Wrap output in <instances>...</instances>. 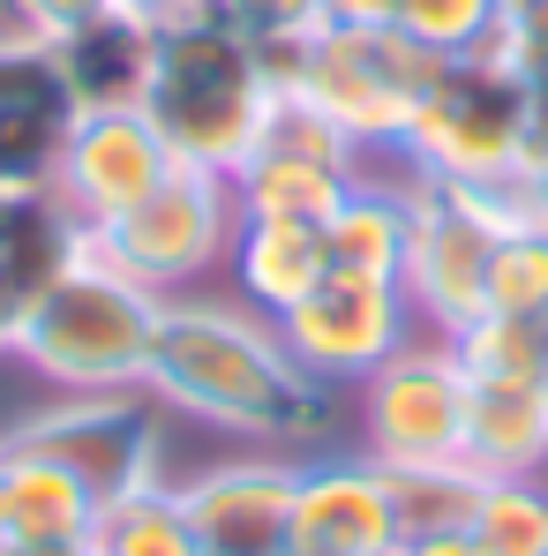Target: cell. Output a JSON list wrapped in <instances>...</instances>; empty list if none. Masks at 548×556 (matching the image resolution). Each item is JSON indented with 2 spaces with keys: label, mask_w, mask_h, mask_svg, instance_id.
I'll use <instances>...</instances> for the list:
<instances>
[{
  "label": "cell",
  "mask_w": 548,
  "mask_h": 556,
  "mask_svg": "<svg viewBox=\"0 0 548 556\" xmlns=\"http://www.w3.org/2000/svg\"><path fill=\"white\" fill-rule=\"evenodd\" d=\"M143 391L158 414H188L203 429L271 444V452H323L331 429V383L293 369L271 316H256L233 293H174L158 308V346Z\"/></svg>",
  "instance_id": "1"
},
{
  "label": "cell",
  "mask_w": 548,
  "mask_h": 556,
  "mask_svg": "<svg viewBox=\"0 0 548 556\" xmlns=\"http://www.w3.org/2000/svg\"><path fill=\"white\" fill-rule=\"evenodd\" d=\"M158 293L120 278L91 241L76 233L68 264L30 301L8 354L53 391H143L151 346H158Z\"/></svg>",
  "instance_id": "2"
},
{
  "label": "cell",
  "mask_w": 548,
  "mask_h": 556,
  "mask_svg": "<svg viewBox=\"0 0 548 556\" xmlns=\"http://www.w3.org/2000/svg\"><path fill=\"white\" fill-rule=\"evenodd\" d=\"M271 98H278V76H271V61H264V46H248L226 15L158 30L143 113L166 136L174 166L233 174L256 151V136H264Z\"/></svg>",
  "instance_id": "3"
},
{
  "label": "cell",
  "mask_w": 548,
  "mask_h": 556,
  "mask_svg": "<svg viewBox=\"0 0 548 556\" xmlns=\"http://www.w3.org/2000/svg\"><path fill=\"white\" fill-rule=\"evenodd\" d=\"M526 113H534V84L519 76L511 46L496 38L466 61H436L429 91L413 105V128H406V159L421 166V181L504 188L519 181Z\"/></svg>",
  "instance_id": "4"
},
{
  "label": "cell",
  "mask_w": 548,
  "mask_h": 556,
  "mask_svg": "<svg viewBox=\"0 0 548 556\" xmlns=\"http://www.w3.org/2000/svg\"><path fill=\"white\" fill-rule=\"evenodd\" d=\"M526 226V188H444L413 181L406 195V264H398V293L413 308L421 331L451 339L488 308V249L504 233Z\"/></svg>",
  "instance_id": "5"
},
{
  "label": "cell",
  "mask_w": 548,
  "mask_h": 556,
  "mask_svg": "<svg viewBox=\"0 0 548 556\" xmlns=\"http://www.w3.org/2000/svg\"><path fill=\"white\" fill-rule=\"evenodd\" d=\"M278 91L308 98L323 121H339L361 151H391L413 128V105L429 91L436 61L406 38V30H339L323 23L301 53H285L271 68Z\"/></svg>",
  "instance_id": "6"
},
{
  "label": "cell",
  "mask_w": 548,
  "mask_h": 556,
  "mask_svg": "<svg viewBox=\"0 0 548 556\" xmlns=\"http://www.w3.org/2000/svg\"><path fill=\"white\" fill-rule=\"evenodd\" d=\"M233 233H241L233 181L226 174H203V166H174L143 203H128L113 226H91L84 241L120 278H136L158 301H174V293H203V278L226 271Z\"/></svg>",
  "instance_id": "7"
},
{
  "label": "cell",
  "mask_w": 548,
  "mask_h": 556,
  "mask_svg": "<svg viewBox=\"0 0 548 556\" xmlns=\"http://www.w3.org/2000/svg\"><path fill=\"white\" fill-rule=\"evenodd\" d=\"M354 452L383 473L466 459V369L436 331L406 339L383 369L354 383Z\"/></svg>",
  "instance_id": "8"
},
{
  "label": "cell",
  "mask_w": 548,
  "mask_h": 556,
  "mask_svg": "<svg viewBox=\"0 0 548 556\" xmlns=\"http://www.w3.org/2000/svg\"><path fill=\"white\" fill-rule=\"evenodd\" d=\"M278 339L293 354V369L308 383H331V391H354L368 369H383L406 339H421L398 278H346L323 271L308 301H293L278 316Z\"/></svg>",
  "instance_id": "9"
},
{
  "label": "cell",
  "mask_w": 548,
  "mask_h": 556,
  "mask_svg": "<svg viewBox=\"0 0 548 556\" xmlns=\"http://www.w3.org/2000/svg\"><path fill=\"white\" fill-rule=\"evenodd\" d=\"M8 444H30L68 473L91 481V496H128L158 473V406L151 391H53V406H38L30 421L8 429Z\"/></svg>",
  "instance_id": "10"
},
{
  "label": "cell",
  "mask_w": 548,
  "mask_h": 556,
  "mask_svg": "<svg viewBox=\"0 0 548 556\" xmlns=\"http://www.w3.org/2000/svg\"><path fill=\"white\" fill-rule=\"evenodd\" d=\"M174 174V151L166 136L151 128L143 105H113V113H76L68 121V143H61V166H53V203L76 233L113 226L128 203H143L151 188Z\"/></svg>",
  "instance_id": "11"
},
{
  "label": "cell",
  "mask_w": 548,
  "mask_h": 556,
  "mask_svg": "<svg viewBox=\"0 0 548 556\" xmlns=\"http://www.w3.org/2000/svg\"><path fill=\"white\" fill-rule=\"evenodd\" d=\"M398 489L361 452H316L293 466L285 556H398Z\"/></svg>",
  "instance_id": "12"
},
{
  "label": "cell",
  "mask_w": 548,
  "mask_h": 556,
  "mask_svg": "<svg viewBox=\"0 0 548 556\" xmlns=\"http://www.w3.org/2000/svg\"><path fill=\"white\" fill-rule=\"evenodd\" d=\"M293 452H241L181 481V511L195 556H285L293 527Z\"/></svg>",
  "instance_id": "13"
},
{
  "label": "cell",
  "mask_w": 548,
  "mask_h": 556,
  "mask_svg": "<svg viewBox=\"0 0 548 556\" xmlns=\"http://www.w3.org/2000/svg\"><path fill=\"white\" fill-rule=\"evenodd\" d=\"M0 481H8V542L23 556L91 549L98 496H91L84 473H68L61 459H46V452H30V444H8V437H0Z\"/></svg>",
  "instance_id": "14"
},
{
  "label": "cell",
  "mask_w": 548,
  "mask_h": 556,
  "mask_svg": "<svg viewBox=\"0 0 548 556\" xmlns=\"http://www.w3.org/2000/svg\"><path fill=\"white\" fill-rule=\"evenodd\" d=\"M466 466L488 481L548 473V391L541 376H466Z\"/></svg>",
  "instance_id": "15"
},
{
  "label": "cell",
  "mask_w": 548,
  "mask_h": 556,
  "mask_svg": "<svg viewBox=\"0 0 548 556\" xmlns=\"http://www.w3.org/2000/svg\"><path fill=\"white\" fill-rule=\"evenodd\" d=\"M151 61H158V30H151V23H128L120 8L98 15V23H84V30H68V38H53V68H61L76 113L143 105Z\"/></svg>",
  "instance_id": "16"
},
{
  "label": "cell",
  "mask_w": 548,
  "mask_h": 556,
  "mask_svg": "<svg viewBox=\"0 0 548 556\" xmlns=\"http://www.w3.org/2000/svg\"><path fill=\"white\" fill-rule=\"evenodd\" d=\"M331 271L323 256V226H293V218H241L233 256H226V293L248 301L256 316H285L293 301L316 293V278Z\"/></svg>",
  "instance_id": "17"
},
{
  "label": "cell",
  "mask_w": 548,
  "mask_h": 556,
  "mask_svg": "<svg viewBox=\"0 0 548 556\" xmlns=\"http://www.w3.org/2000/svg\"><path fill=\"white\" fill-rule=\"evenodd\" d=\"M226 181H233L241 218H293V226H323V218L354 195L361 166H331V159H308V151L256 143Z\"/></svg>",
  "instance_id": "18"
},
{
  "label": "cell",
  "mask_w": 548,
  "mask_h": 556,
  "mask_svg": "<svg viewBox=\"0 0 548 556\" xmlns=\"http://www.w3.org/2000/svg\"><path fill=\"white\" fill-rule=\"evenodd\" d=\"M68 249H76V226L61 218L53 195H0V354L30 316V301L68 264Z\"/></svg>",
  "instance_id": "19"
},
{
  "label": "cell",
  "mask_w": 548,
  "mask_h": 556,
  "mask_svg": "<svg viewBox=\"0 0 548 556\" xmlns=\"http://www.w3.org/2000/svg\"><path fill=\"white\" fill-rule=\"evenodd\" d=\"M406 195L391 181H354V195L323 218V256L346 278H398L406 264Z\"/></svg>",
  "instance_id": "20"
},
{
  "label": "cell",
  "mask_w": 548,
  "mask_h": 556,
  "mask_svg": "<svg viewBox=\"0 0 548 556\" xmlns=\"http://www.w3.org/2000/svg\"><path fill=\"white\" fill-rule=\"evenodd\" d=\"M91 556H195L181 489L174 481H143L128 496H105L91 527Z\"/></svg>",
  "instance_id": "21"
},
{
  "label": "cell",
  "mask_w": 548,
  "mask_h": 556,
  "mask_svg": "<svg viewBox=\"0 0 548 556\" xmlns=\"http://www.w3.org/2000/svg\"><path fill=\"white\" fill-rule=\"evenodd\" d=\"M466 534H473L481 556H548V473L488 481Z\"/></svg>",
  "instance_id": "22"
},
{
  "label": "cell",
  "mask_w": 548,
  "mask_h": 556,
  "mask_svg": "<svg viewBox=\"0 0 548 556\" xmlns=\"http://www.w3.org/2000/svg\"><path fill=\"white\" fill-rule=\"evenodd\" d=\"M444 346H451V362L473 376V383H481V376H541V362H548V324L481 308V316H473L466 331H451Z\"/></svg>",
  "instance_id": "23"
},
{
  "label": "cell",
  "mask_w": 548,
  "mask_h": 556,
  "mask_svg": "<svg viewBox=\"0 0 548 556\" xmlns=\"http://www.w3.org/2000/svg\"><path fill=\"white\" fill-rule=\"evenodd\" d=\"M391 489H398V527H406V534H451V527L473 519V504H481L488 473H473L466 459H451V466L391 473Z\"/></svg>",
  "instance_id": "24"
},
{
  "label": "cell",
  "mask_w": 548,
  "mask_h": 556,
  "mask_svg": "<svg viewBox=\"0 0 548 556\" xmlns=\"http://www.w3.org/2000/svg\"><path fill=\"white\" fill-rule=\"evenodd\" d=\"M391 30H406L429 61H466L504 38V15H496V0H398Z\"/></svg>",
  "instance_id": "25"
},
{
  "label": "cell",
  "mask_w": 548,
  "mask_h": 556,
  "mask_svg": "<svg viewBox=\"0 0 548 556\" xmlns=\"http://www.w3.org/2000/svg\"><path fill=\"white\" fill-rule=\"evenodd\" d=\"M488 308L548 324V233L541 226H519V233H504L488 249Z\"/></svg>",
  "instance_id": "26"
},
{
  "label": "cell",
  "mask_w": 548,
  "mask_h": 556,
  "mask_svg": "<svg viewBox=\"0 0 548 556\" xmlns=\"http://www.w3.org/2000/svg\"><path fill=\"white\" fill-rule=\"evenodd\" d=\"M218 15H226L248 46H264L271 68L323 30V0H218Z\"/></svg>",
  "instance_id": "27"
},
{
  "label": "cell",
  "mask_w": 548,
  "mask_h": 556,
  "mask_svg": "<svg viewBox=\"0 0 548 556\" xmlns=\"http://www.w3.org/2000/svg\"><path fill=\"white\" fill-rule=\"evenodd\" d=\"M98 15H113V0H8V23L15 30H30V38H68V30H84Z\"/></svg>",
  "instance_id": "28"
},
{
  "label": "cell",
  "mask_w": 548,
  "mask_h": 556,
  "mask_svg": "<svg viewBox=\"0 0 548 556\" xmlns=\"http://www.w3.org/2000/svg\"><path fill=\"white\" fill-rule=\"evenodd\" d=\"M504 46H511V61H519V76L548 91V8H534L526 23H504Z\"/></svg>",
  "instance_id": "29"
},
{
  "label": "cell",
  "mask_w": 548,
  "mask_h": 556,
  "mask_svg": "<svg viewBox=\"0 0 548 556\" xmlns=\"http://www.w3.org/2000/svg\"><path fill=\"white\" fill-rule=\"evenodd\" d=\"M128 23H151V30H181V23H211L218 0H113Z\"/></svg>",
  "instance_id": "30"
},
{
  "label": "cell",
  "mask_w": 548,
  "mask_h": 556,
  "mask_svg": "<svg viewBox=\"0 0 548 556\" xmlns=\"http://www.w3.org/2000/svg\"><path fill=\"white\" fill-rule=\"evenodd\" d=\"M323 23H339V30H391L398 0H323Z\"/></svg>",
  "instance_id": "31"
},
{
  "label": "cell",
  "mask_w": 548,
  "mask_h": 556,
  "mask_svg": "<svg viewBox=\"0 0 548 556\" xmlns=\"http://www.w3.org/2000/svg\"><path fill=\"white\" fill-rule=\"evenodd\" d=\"M548 174V91H534V113H526V143H519V181H541Z\"/></svg>",
  "instance_id": "32"
},
{
  "label": "cell",
  "mask_w": 548,
  "mask_h": 556,
  "mask_svg": "<svg viewBox=\"0 0 548 556\" xmlns=\"http://www.w3.org/2000/svg\"><path fill=\"white\" fill-rule=\"evenodd\" d=\"M398 556H481V549H473V534H466V527H451V534H406Z\"/></svg>",
  "instance_id": "33"
},
{
  "label": "cell",
  "mask_w": 548,
  "mask_h": 556,
  "mask_svg": "<svg viewBox=\"0 0 548 556\" xmlns=\"http://www.w3.org/2000/svg\"><path fill=\"white\" fill-rule=\"evenodd\" d=\"M519 188H526V226H541V233H548V174H541V181H519Z\"/></svg>",
  "instance_id": "34"
},
{
  "label": "cell",
  "mask_w": 548,
  "mask_h": 556,
  "mask_svg": "<svg viewBox=\"0 0 548 556\" xmlns=\"http://www.w3.org/2000/svg\"><path fill=\"white\" fill-rule=\"evenodd\" d=\"M534 8H548V0H496V15H504V23H526Z\"/></svg>",
  "instance_id": "35"
},
{
  "label": "cell",
  "mask_w": 548,
  "mask_h": 556,
  "mask_svg": "<svg viewBox=\"0 0 548 556\" xmlns=\"http://www.w3.org/2000/svg\"><path fill=\"white\" fill-rule=\"evenodd\" d=\"M0 542H8V481H0Z\"/></svg>",
  "instance_id": "36"
},
{
  "label": "cell",
  "mask_w": 548,
  "mask_h": 556,
  "mask_svg": "<svg viewBox=\"0 0 548 556\" xmlns=\"http://www.w3.org/2000/svg\"><path fill=\"white\" fill-rule=\"evenodd\" d=\"M0 556H23V549H15V542H0Z\"/></svg>",
  "instance_id": "37"
},
{
  "label": "cell",
  "mask_w": 548,
  "mask_h": 556,
  "mask_svg": "<svg viewBox=\"0 0 548 556\" xmlns=\"http://www.w3.org/2000/svg\"><path fill=\"white\" fill-rule=\"evenodd\" d=\"M541 391H548V362H541Z\"/></svg>",
  "instance_id": "38"
},
{
  "label": "cell",
  "mask_w": 548,
  "mask_h": 556,
  "mask_svg": "<svg viewBox=\"0 0 548 556\" xmlns=\"http://www.w3.org/2000/svg\"><path fill=\"white\" fill-rule=\"evenodd\" d=\"M0 23H8V0H0Z\"/></svg>",
  "instance_id": "39"
},
{
  "label": "cell",
  "mask_w": 548,
  "mask_h": 556,
  "mask_svg": "<svg viewBox=\"0 0 548 556\" xmlns=\"http://www.w3.org/2000/svg\"><path fill=\"white\" fill-rule=\"evenodd\" d=\"M68 556H91V549H68Z\"/></svg>",
  "instance_id": "40"
}]
</instances>
